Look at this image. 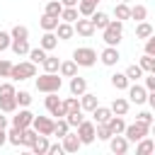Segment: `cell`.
<instances>
[{
	"label": "cell",
	"mask_w": 155,
	"mask_h": 155,
	"mask_svg": "<svg viewBox=\"0 0 155 155\" xmlns=\"http://www.w3.org/2000/svg\"><path fill=\"white\" fill-rule=\"evenodd\" d=\"M61 85H63V80H61L58 73H44V75L36 78V90L44 92V94H48V92H58Z\"/></svg>",
	"instance_id": "1"
},
{
	"label": "cell",
	"mask_w": 155,
	"mask_h": 155,
	"mask_svg": "<svg viewBox=\"0 0 155 155\" xmlns=\"http://www.w3.org/2000/svg\"><path fill=\"white\" fill-rule=\"evenodd\" d=\"M102 31H104L102 39H104L107 46H119L121 36H124V22H121V19H111V22L107 24V29H102Z\"/></svg>",
	"instance_id": "2"
},
{
	"label": "cell",
	"mask_w": 155,
	"mask_h": 155,
	"mask_svg": "<svg viewBox=\"0 0 155 155\" xmlns=\"http://www.w3.org/2000/svg\"><path fill=\"white\" fill-rule=\"evenodd\" d=\"M73 61L78 65H82V68H92L97 63V51L90 48V46H80V48L73 51Z\"/></svg>",
	"instance_id": "3"
},
{
	"label": "cell",
	"mask_w": 155,
	"mask_h": 155,
	"mask_svg": "<svg viewBox=\"0 0 155 155\" xmlns=\"http://www.w3.org/2000/svg\"><path fill=\"white\" fill-rule=\"evenodd\" d=\"M10 78H12V80H29V78H36V63H31V61L15 63Z\"/></svg>",
	"instance_id": "4"
},
{
	"label": "cell",
	"mask_w": 155,
	"mask_h": 155,
	"mask_svg": "<svg viewBox=\"0 0 155 155\" xmlns=\"http://www.w3.org/2000/svg\"><path fill=\"white\" fill-rule=\"evenodd\" d=\"M148 133H150V126L143 124V121H138V119H136V124H126V131H124V136L128 138V143H138Z\"/></svg>",
	"instance_id": "5"
},
{
	"label": "cell",
	"mask_w": 155,
	"mask_h": 155,
	"mask_svg": "<svg viewBox=\"0 0 155 155\" xmlns=\"http://www.w3.org/2000/svg\"><path fill=\"white\" fill-rule=\"evenodd\" d=\"M46 111L51 114V116H56V119H65V109H63V99L58 97V92H48V97H46Z\"/></svg>",
	"instance_id": "6"
},
{
	"label": "cell",
	"mask_w": 155,
	"mask_h": 155,
	"mask_svg": "<svg viewBox=\"0 0 155 155\" xmlns=\"http://www.w3.org/2000/svg\"><path fill=\"white\" fill-rule=\"evenodd\" d=\"M78 136H80L82 145L94 143V138H97V124H94V121H82V124L78 126Z\"/></svg>",
	"instance_id": "7"
},
{
	"label": "cell",
	"mask_w": 155,
	"mask_h": 155,
	"mask_svg": "<svg viewBox=\"0 0 155 155\" xmlns=\"http://www.w3.org/2000/svg\"><path fill=\"white\" fill-rule=\"evenodd\" d=\"M128 102H133V104H145L148 102V90H145V85H128Z\"/></svg>",
	"instance_id": "8"
},
{
	"label": "cell",
	"mask_w": 155,
	"mask_h": 155,
	"mask_svg": "<svg viewBox=\"0 0 155 155\" xmlns=\"http://www.w3.org/2000/svg\"><path fill=\"white\" fill-rule=\"evenodd\" d=\"M41 136H53V128H56V121H51L48 116H34V124H31Z\"/></svg>",
	"instance_id": "9"
},
{
	"label": "cell",
	"mask_w": 155,
	"mask_h": 155,
	"mask_svg": "<svg viewBox=\"0 0 155 155\" xmlns=\"http://www.w3.org/2000/svg\"><path fill=\"white\" fill-rule=\"evenodd\" d=\"M109 148H111L114 155H124V153L128 150V138H126L124 133H116V136L109 138Z\"/></svg>",
	"instance_id": "10"
},
{
	"label": "cell",
	"mask_w": 155,
	"mask_h": 155,
	"mask_svg": "<svg viewBox=\"0 0 155 155\" xmlns=\"http://www.w3.org/2000/svg\"><path fill=\"white\" fill-rule=\"evenodd\" d=\"M34 124V114L29 111V109H22V111H17L15 116H12V126H19V128H29Z\"/></svg>",
	"instance_id": "11"
},
{
	"label": "cell",
	"mask_w": 155,
	"mask_h": 155,
	"mask_svg": "<svg viewBox=\"0 0 155 155\" xmlns=\"http://www.w3.org/2000/svg\"><path fill=\"white\" fill-rule=\"evenodd\" d=\"M99 61H102L104 65H116V63L121 61V56H119V48H116V46H107V48L99 53Z\"/></svg>",
	"instance_id": "12"
},
{
	"label": "cell",
	"mask_w": 155,
	"mask_h": 155,
	"mask_svg": "<svg viewBox=\"0 0 155 155\" xmlns=\"http://www.w3.org/2000/svg\"><path fill=\"white\" fill-rule=\"evenodd\" d=\"M73 27H75V31H78L80 36H85V39H87V36H92V34L97 31V27L92 24V19H90V17H87V19H78Z\"/></svg>",
	"instance_id": "13"
},
{
	"label": "cell",
	"mask_w": 155,
	"mask_h": 155,
	"mask_svg": "<svg viewBox=\"0 0 155 155\" xmlns=\"http://www.w3.org/2000/svg\"><path fill=\"white\" fill-rule=\"evenodd\" d=\"M80 107H82V111H94L97 107H99V99H97V94H92V92H85V94H80Z\"/></svg>",
	"instance_id": "14"
},
{
	"label": "cell",
	"mask_w": 155,
	"mask_h": 155,
	"mask_svg": "<svg viewBox=\"0 0 155 155\" xmlns=\"http://www.w3.org/2000/svg\"><path fill=\"white\" fill-rule=\"evenodd\" d=\"M85 92H87V80L80 78V75H73V78H70V94L80 97V94H85Z\"/></svg>",
	"instance_id": "15"
},
{
	"label": "cell",
	"mask_w": 155,
	"mask_h": 155,
	"mask_svg": "<svg viewBox=\"0 0 155 155\" xmlns=\"http://www.w3.org/2000/svg\"><path fill=\"white\" fill-rule=\"evenodd\" d=\"M80 145H82V140H80L78 133H68V136L63 138V150H65V153H78Z\"/></svg>",
	"instance_id": "16"
},
{
	"label": "cell",
	"mask_w": 155,
	"mask_h": 155,
	"mask_svg": "<svg viewBox=\"0 0 155 155\" xmlns=\"http://www.w3.org/2000/svg\"><path fill=\"white\" fill-rule=\"evenodd\" d=\"M111 116H114L111 107H97V109L92 111V121H94V124H107Z\"/></svg>",
	"instance_id": "17"
},
{
	"label": "cell",
	"mask_w": 155,
	"mask_h": 155,
	"mask_svg": "<svg viewBox=\"0 0 155 155\" xmlns=\"http://www.w3.org/2000/svg\"><path fill=\"white\" fill-rule=\"evenodd\" d=\"M39 46H41V48H46V51H53V48L58 46V34H56V31H44V36H41Z\"/></svg>",
	"instance_id": "18"
},
{
	"label": "cell",
	"mask_w": 155,
	"mask_h": 155,
	"mask_svg": "<svg viewBox=\"0 0 155 155\" xmlns=\"http://www.w3.org/2000/svg\"><path fill=\"white\" fill-rule=\"evenodd\" d=\"M48 145H51V143H48V136H41V133H39V138L34 140V145H31L29 150H31L34 155H46V153H48Z\"/></svg>",
	"instance_id": "19"
},
{
	"label": "cell",
	"mask_w": 155,
	"mask_h": 155,
	"mask_svg": "<svg viewBox=\"0 0 155 155\" xmlns=\"http://www.w3.org/2000/svg\"><path fill=\"white\" fill-rule=\"evenodd\" d=\"M58 19H61V17H53V15H46V12H44V17L39 19V24H41V29H44V31H56V29H58V24H61Z\"/></svg>",
	"instance_id": "20"
},
{
	"label": "cell",
	"mask_w": 155,
	"mask_h": 155,
	"mask_svg": "<svg viewBox=\"0 0 155 155\" xmlns=\"http://www.w3.org/2000/svg\"><path fill=\"white\" fill-rule=\"evenodd\" d=\"M136 153H138V155H150V153H155V140L148 138V136L140 138L138 145H136Z\"/></svg>",
	"instance_id": "21"
},
{
	"label": "cell",
	"mask_w": 155,
	"mask_h": 155,
	"mask_svg": "<svg viewBox=\"0 0 155 155\" xmlns=\"http://www.w3.org/2000/svg\"><path fill=\"white\" fill-rule=\"evenodd\" d=\"M107 126H109V131H111L114 136L126 131V121H124V116H119V114H116V116H111V119L107 121Z\"/></svg>",
	"instance_id": "22"
},
{
	"label": "cell",
	"mask_w": 155,
	"mask_h": 155,
	"mask_svg": "<svg viewBox=\"0 0 155 155\" xmlns=\"http://www.w3.org/2000/svg\"><path fill=\"white\" fill-rule=\"evenodd\" d=\"M17 107H19V104H17V94H15V97H2V99H0V111H2V114H15Z\"/></svg>",
	"instance_id": "23"
},
{
	"label": "cell",
	"mask_w": 155,
	"mask_h": 155,
	"mask_svg": "<svg viewBox=\"0 0 155 155\" xmlns=\"http://www.w3.org/2000/svg\"><path fill=\"white\" fill-rule=\"evenodd\" d=\"M56 34H58V39H61V41H68V39L75 34V27H73L70 22H61V24H58V29H56Z\"/></svg>",
	"instance_id": "24"
},
{
	"label": "cell",
	"mask_w": 155,
	"mask_h": 155,
	"mask_svg": "<svg viewBox=\"0 0 155 155\" xmlns=\"http://www.w3.org/2000/svg\"><path fill=\"white\" fill-rule=\"evenodd\" d=\"M10 48H12L17 56H29V51H31L27 39H12V46H10Z\"/></svg>",
	"instance_id": "25"
},
{
	"label": "cell",
	"mask_w": 155,
	"mask_h": 155,
	"mask_svg": "<svg viewBox=\"0 0 155 155\" xmlns=\"http://www.w3.org/2000/svg\"><path fill=\"white\" fill-rule=\"evenodd\" d=\"M78 10H80L82 17H92V15L97 12V2H94V0H80V2H78Z\"/></svg>",
	"instance_id": "26"
},
{
	"label": "cell",
	"mask_w": 155,
	"mask_h": 155,
	"mask_svg": "<svg viewBox=\"0 0 155 155\" xmlns=\"http://www.w3.org/2000/svg\"><path fill=\"white\" fill-rule=\"evenodd\" d=\"M58 73L63 78H73V75H78V63L75 61H63L61 68H58Z\"/></svg>",
	"instance_id": "27"
},
{
	"label": "cell",
	"mask_w": 155,
	"mask_h": 155,
	"mask_svg": "<svg viewBox=\"0 0 155 155\" xmlns=\"http://www.w3.org/2000/svg\"><path fill=\"white\" fill-rule=\"evenodd\" d=\"M111 85H114L116 90H128L131 80H128L126 73H114V75H111Z\"/></svg>",
	"instance_id": "28"
},
{
	"label": "cell",
	"mask_w": 155,
	"mask_h": 155,
	"mask_svg": "<svg viewBox=\"0 0 155 155\" xmlns=\"http://www.w3.org/2000/svg\"><path fill=\"white\" fill-rule=\"evenodd\" d=\"M22 138H24V128L12 126V128L7 131V143H12V145H22Z\"/></svg>",
	"instance_id": "29"
},
{
	"label": "cell",
	"mask_w": 155,
	"mask_h": 155,
	"mask_svg": "<svg viewBox=\"0 0 155 155\" xmlns=\"http://www.w3.org/2000/svg\"><path fill=\"white\" fill-rule=\"evenodd\" d=\"M61 19H63V22H70V24H75V22L80 19V10H78V7H63V12H61Z\"/></svg>",
	"instance_id": "30"
},
{
	"label": "cell",
	"mask_w": 155,
	"mask_h": 155,
	"mask_svg": "<svg viewBox=\"0 0 155 155\" xmlns=\"http://www.w3.org/2000/svg\"><path fill=\"white\" fill-rule=\"evenodd\" d=\"M128 107H131V104H128V99H124V97H116V99L111 102V111L119 114V116H124V114L128 111Z\"/></svg>",
	"instance_id": "31"
},
{
	"label": "cell",
	"mask_w": 155,
	"mask_h": 155,
	"mask_svg": "<svg viewBox=\"0 0 155 155\" xmlns=\"http://www.w3.org/2000/svg\"><path fill=\"white\" fill-rule=\"evenodd\" d=\"M68 133H70V124H68V119H58V121H56V128H53V136H58V138L63 140Z\"/></svg>",
	"instance_id": "32"
},
{
	"label": "cell",
	"mask_w": 155,
	"mask_h": 155,
	"mask_svg": "<svg viewBox=\"0 0 155 155\" xmlns=\"http://www.w3.org/2000/svg\"><path fill=\"white\" fill-rule=\"evenodd\" d=\"M114 17L116 19H131V7H128V2H119L116 7H114Z\"/></svg>",
	"instance_id": "33"
},
{
	"label": "cell",
	"mask_w": 155,
	"mask_h": 155,
	"mask_svg": "<svg viewBox=\"0 0 155 155\" xmlns=\"http://www.w3.org/2000/svg\"><path fill=\"white\" fill-rule=\"evenodd\" d=\"M90 19H92V24H94V27H97V29H107V24H109V22H111V19H109V15H107V12H94V15H92V17H90Z\"/></svg>",
	"instance_id": "34"
},
{
	"label": "cell",
	"mask_w": 155,
	"mask_h": 155,
	"mask_svg": "<svg viewBox=\"0 0 155 155\" xmlns=\"http://www.w3.org/2000/svg\"><path fill=\"white\" fill-rule=\"evenodd\" d=\"M124 73L128 75V80H131V82H138V80L143 78V73H145V70H143V68H140L138 63H133V65H128V68H126Z\"/></svg>",
	"instance_id": "35"
},
{
	"label": "cell",
	"mask_w": 155,
	"mask_h": 155,
	"mask_svg": "<svg viewBox=\"0 0 155 155\" xmlns=\"http://www.w3.org/2000/svg\"><path fill=\"white\" fill-rule=\"evenodd\" d=\"M46 15H53V17H61V12H63V2L61 0H46V10H44Z\"/></svg>",
	"instance_id": "36"
},
{
	"label": "cell",
	"mask_w": 155,
	"mask_h": 155,
	"mask_svg": "<svg viewBox=\"0 0 155 155\" xmlns=\"http://www.w3.org/2000/svg\"><path fill=\"white\" fill-rule=\"evenodd\" d=\"M153 34H155V31H153V27H150L145 19L138 22V27H136V36H138V39H148V36H153Z\"/></svg>",
	"instance_id": "37"
},
{
	"label": "cell",
	"mask_w": 155,
	"mask_h": 155,
	"mask_svg": "<svg viewBox=\"0 0 155 155\" xmlns=\"http://www.w3.org/2000/svg\"><path fill=\"white\" fill-rule=\"evenodd\" d=\"M63 109H65V116L70 114V111H78V109H82L80 107V97H68V99H63Z\"/></svg>",
	"instance_id": "38"
},
{
	"label": "cell",
	"mask_w": 155,
	"mask_h": 155,
	"mask_svg": "<svg viewBox=\"0 0 155 155\" xmlns=\"http://www.w3.org/2000/svg\"><path fill=\"white\" fill-rule=\"evenodd\" d=\"M36 138H39V131H36L34 126H29V128H24V138H22V145H27V148H31Z\"/></svg>",
	"instance_id": "39"
},
{
	"label": "cell",
	"mask_w": 155,
	"mask_h": 155,
	"mask_svg": "<svg viewBox=\"0 0 155 155\" xmlns=\"http://www.w3.org/2000/svg\"><path fill=\"white\" fill-rule=\"evenodd\" d=\"M46 56H48V53H46V48H41V46H36V48L29 51V61H31V63H44Z\"/></svg>",
	"instance_id": "40"
},
{
	"label": "cell",
	"mask_w": 155,
	"mask_h": 155,
	"mask_svg": "<svg viewBox=\"0 0 155 155\" xmlns=\"http://www.w3.org/2000/svg\"><path fill=\"white\" fill-rule=\"evenodd\" d=\"M41 65H44V70H46V73H58V68H61V61H58L56 56H46V61H44Z\"/></svg>",
	"instance_id": "41"
},
{
	"label": "cell",
	"mask_w": 155,
	"mask_h": 155,
	"mask_svg": "<svg viewBox=\"0 0 155 155\" xmlns=\"http://www.w3.org/2000/svg\"><path fill=\"white\" fill-rule=\"evenodd\" d=\"M138 65H140L145 73H153V68H155V56L143 53V56H140V61H138Z\"/></svg>",
	"instance_id": "42"
},
{
	"label": "cell",
	"mask_w": 155,
	"mask_h": 155,
	"mask_svg": "<svg viewBox=\"0 0 155 155\" xmlns=\"http://www.w3.org/2000/svg\"><path fill=\"white\" fill-rule=\"evenodd\" d=\"M148 17V10H145V5H133L131 7V19H136V22H143Z\"/></svg>",
	"instance_id": "43"
},
{
	"label": "cell",
	"mask_w": 155,
	"mask_h": 155,
	"mask_svg": "<svg viewBox=\"0 0 155 155\" xmlns=\"http://www.w3.org/2000/svg\"><path fill=\"white\" fill-rule=\"evenodd\" d=\"M65 119H68V124H70L73 128H78V126H80V124L85 121V116H82V109H78V111H70V114H68Z\"/></svg>",
	"instance_id": "44"
},
{
	"label": "cell",
	"mask_w": 155,
	"mask_h": 155,
	"mask_svg": "<svg viewBox=\"0 0 155 155\" xmlns=\"http://www.w3.org/2000/svg\"><path fill=\"white\" fill-rule=\"evenodd\" d=\"M12 39H29V29L24 27V24H17V27H12Z\"/></svg>",
	"instance_id": "45"
},
{
	"label": "cell",
	"mask_w": 155,
	"mask_h": 155,
	"mask_svg": "<svg viewBox=\"0 0 155 155\" xmlns=\"http://www.w3.org/2000/svg\"><path fill=\"white\" fill-rule=\"evenodd\" d=\"M15 94H17V90H15L12 82H0V99L2 97H15Z\"/></svg>",
	"instance_id": "46"
},
{
	"label": "cell",
	"mask_w": 155,
	"mask_h": 155,
	"mask_svg": "<svg viewBox=\"0 0 155 155\" xmlns=\"http://www.w3.org/2000/svg\"><path fill=\"white\" fill-rule=\"evenodd\" d=\"M111 136H114V133L109 131L107 124H97V138H99V140H109Z\"/></svg>",
	"instance_id": "47"
},
{
	"label": "cell",
	"mask_w": 155,
	"mask_h": 155,
	"mask_svg": "<svg viewBox=\"0 0 155 155\" xmlns=\"http://www.w3.org/2000/svg\"><path fill=\"white\" fill-rule=\"evenodd\" d=\"M17 104H19V107H29V104H31V94H29L27 90H19V92H17Z\"/></svg>",
	"instance_id": "48"
},
{
	"label": "cell",
	"mask_w": 155,
	"mask_h": 155,
	"mask_svg": "<svg viewBox=\"0 0 155 155\" xmlns=\"http://www.w3.org/2000/svg\"><path fill=\"white\" fill-rule=\"evenodd\" d=\"M12 65H15V63H10L7 58H0V78H10Z\"/></svg>",
	"instance_id": "49"
},
{
	"label": "cell",
	"mask_w": 155,
	"mask_h": 155,
	"mask_svg": "<svg viewBox=\"0 0 155 155\" xmlns=\"http://www.w3.org/2000/svg\"><path fill=\"white\" fill-rule=\"evenodd\" d=\"M10 46H12V34L0 31V51H5V48H10Z\"/></svg>",
	"instance_id": "50"
},
{
	"label": "cell",
	"mask_w": 155,
	"mask_h": 155,
	"mask_svg": "<svg viewBox=\"0 0 155 155\" xmlns=\"http://www.w3.org/2000/svg\"><path fill=\"white\" fill-rule=\"evenodd\" d=\"M145 53H150V56H155V34L145 39Z\"/></svg>",
	"instance_id": "51"
},
{
	"label": "cell",
	"mask_w": 155,
	"mask_h": 155,
	"mask_svg": "<svg viewBox=\"0 0 155 155\" xmlns=\"http://www.w3.org/2000/svg\"><path fill=\"white\" fill-rule=\"evenodd\" d=\"M138 121H143V124L153 126V121H155V119H153V114H150V111H140V114H138Z\"/></svg>",
	"instance_id": "52"
},
{
	"label": "cell",
	"mask_w": 155,
	"mask_h": 155,
	"mask_svg": "<svg viewBox=\"0 0 155 155\" xmlns=\"http://www.w3.org/2000/svg\"><path fill=\"white\" fill-rule=\"evenodd\" d=\"M61 153H65L63 150V143H51L48 145V155H61Z\"/></svg>",
	"instance_id": "53"
},
{
	"label": "cell",
	"mask_w": 155,
	"mask_h": 155,
	"mask_svg": "<svg viewBox=\"0 0 155 155\" xmlns=\"http://www.w3.org/2000/svg\"><path fill=\"white\" fill-rule=\"evenodd\" d=\"M145 90H148V92H155V73H150V75L145 78Z\"/></svg>",
	"instance_id": "54"
},
{
	"label": "cell",
	"mask_w": 155,
	"mask_h": 155,
	"mask_svg": "<svg viewBox=\"0 0 155 155\" xmlns=\"http://www.w3.org/2000/svg\"><path fill=\"white\" fill-rule=\"evenodd\" d=\"M61 2H63V7H78L80 0H61Z\"/></svg>",
	"instance_id": "55"
},
{
	"label": "cell",
	"mask_w": 155,
	"mask_h": 155,
	"mask_svg": "<svg viewBox=\"0 0 155 155\" xmlns=\"http://www.w3.org/2000/svg\"><path fill=\"white\" fill-rule=\"evenodd\" d=\"M5 143H7V133H5V128L0 126V148H2Z\"/></svg>",
	"instance_id": "56"
},
{
	"label": "cell",
	"mask_w": 155,
	"mask_h": 155,
	"mask_svg": "<svg viewBox=\"0 0 155 155\" xmlns=\"http://www.w3.org/2000/svg\"><path fill=\"white\" fill-rule=\"evenodd\" d=\"M148 104L155 109V92H148Z\"/></svg>",
	"instance_id": "57"
},
{
	"label": "cell",
	"mask_w": 155,
	"mask_h": 155,
	"mask_svg": "<svg viewBox=\"0 0 155 155\" xmlns=\"http://www.w3.org/2000/svg\"><path fill=\"white\" fill-rule=\"evenodd\" d=\"M0 126H2V128H5V126H7V119H5V116H2V114H0Z\"/></svg>",
	"instance_id": "58"
},
{
	"label": "cell",
	"mask_w": 155,
	"mask_h": 155,
	"mask_svg": "<svg viewBox=\"0 0 155 155\" xmlns=\"http://www.w3.org/2000/svg\"><path fill=\"white\" fill-rule=\"evenodd\" d=\"M150 133H153V136H155V121H153V126H150Z\"/></svg>",
	"instance_id": "59"
},
{
	"label": "cell",
	"mask_w": 155,
	"mask_h": 155,
	"mask_svg": "<svg viewBox=\"0 0 155 155\" xmlns=\"http://www.w3.org/2000/svg\"><path fill=\"white\" fill-rule=\"evenodd\" d=\"M121 2H131V0H121Z\"/></svg>",
	"instance_id": "60"
},
{
	"label": "cell",
	"mask_w": 155,
	"mask_h": 155,
	"mask_svg": "<svg viewBox=\"0 0 155 155\" xmlns=\"http://www.w3.org/2000/svg\"><path fill=\"white\" fill-rule=\"evenodd\" d=\"M94 2H102V0H94Z\"/></svg>",
	"instance_id": "61"
},
{
	"label": "cell",
	"mask_w": 155,
	"mask_h": 155,
	"mask_svg": "<svg viewBox=\"0 0 155 155\" xmlns=\"http://www.w3.org/2000/svg\"><path fill=\"white\" fill-rule=\"evenodd\" d=\"M153 73H155V68H153Z\"/></svg>",
	"instance_id": "62"
}]
</instances>
